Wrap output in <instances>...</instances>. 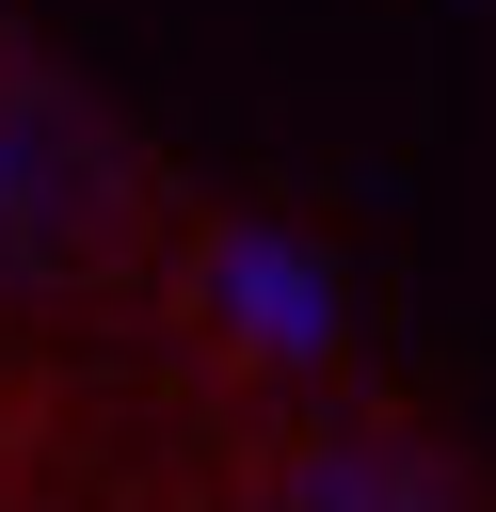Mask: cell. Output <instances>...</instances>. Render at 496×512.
Masks as SVG:
<instances>
[{"mask_svg": "<svg viewBox=\"0 0 496 512\" xmlns=\"http://www.w3.org/2000/svg\"><path fill=\"white\" fill-rule=\"evenodd\" d=\"M96 208H112L96 144H80L48 96H16V80H0V272H64V256L96 240Z\"/></svg>", "mask_w": 496, "mask_h": 512, "instance_id": "7a4b0ae2", "label": "cell"}, {"mask_svg": "<svg viewBox=\"0 0 496 512\" xmlns=\"http://www.w3.org/2000/svg\"><path fill=\"white\" fill-rule=\"evenodd\" d=\"M192 288H208V320H224L256 368H336V336H352L336 256H320V240H288V224H224Z\"/></svg>", "mask_w": 496, "mask_h": 512, "instance_id": "6da1fadb", "label": "cell"}, {"mask_svg": "<svg viewBox=\"0 0 496 512\" xmlns=\"http://www.w3.org/2000/svg\"><path fill=\"white\" fill-rule=\"evenodd\" d=\"M272 512H464L416 448H384V432H320L288 480H272Z\"/></svg>", "mask_w": 496, "mask_h": 512, "instance_id": "3957f363", "label": "cell"}]
</instances>
